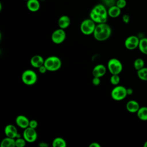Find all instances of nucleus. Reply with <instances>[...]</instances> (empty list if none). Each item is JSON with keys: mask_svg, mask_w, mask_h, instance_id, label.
I'll list each match as a JSON object with an SVG mask.
<instances>
[{"mask_svg": "<svg viewBox=\"0 0 147 147\" xmlns=\"http://www.w3.org/2000/svg\"><path fill=\"white\" fill-rule=\"evenodd\" d=\"M108 17L106 6L102 3L95 5L90 13V18L96 24L106 22Z\"/></svg>", "mask_w": 147, "mask_h": 147, "instance_id": "f257e3e1", "label": "nucleus"}, {"mask_svg": "<svg viewBox=\"0 0 147 147\" xmlns=\"http://www.w3.org/2000/svg\"><path fill=\"white\" fill-rule=\"evenodd\" d=\"M111 28L106 22L97 24L93 33L94 38L99 41H103L108 39L111 34Z\"/></svg>", "mask_w": 147, "mask_h": 147, "instance_id": "f03ea898", "label": "nucleus"}, {"mask_svg": "<svg viewBox=\"0 0 147 147\" xmlns=\"http://www.w3.org/2000/svg\"><path fill=\"white\" fill-rule=\"evenodd\" d=\"M61 61L59 57L56 56L48 57L44 61V65L49 71H56L61 67Z\"/></svg>", "mask_w": 147, "mask_h": 147, "instance_id": "7ed1b4c3", "label": "nucleus"}, {"mask_svg": "<svg viewBox=\"0 0 147 147\" xmlns=\"http://www.w3.org/2000/svg\"><path fill=\"white\" fill-rule=\"evenodd\" d=\"M96 25V23L89 18L84 20L81 22L80 29L83 34L85 35H90L93 34Z\"/></svg>", "mask_w": 147, "mask_h": 147, "instance_id": "20e7f679", "label": "nucleus"}, {"mask_svg": "<svg viewBox=\"0 0 147 147\" xmlns=\"http://www.w3.org/2000/svg\"><path fill=\"white\" fill-rule=\"evenodd\" d=\"M107 69L111 75H119L122 71L123 65L118 59L111 58L107 63Z\"/></svg>", "mask_w": 147, "mask_h": 147, "instance_id": "39448f33", "label": "nucleus"}, {"mask_svg": "<svg viewBox=\"0 0 147 147\" xmlns=\"http://www.w3.org/2000/svg\"><path fill=\"white\" fill-rule=\"evenodd\" d=\"M21 80L25 84L32 86L37 82V75L34 71L32 69H26L22 74Z\"/></svg>", "mask_w": 147, "mask_h": 147, "instance_id": "423d86ee", "label": "nucleus"}, {"mask_svg": "<svg viewBox=\"0 0 147 147\" xmlns=\"http://www.w3.org/2000/svg\"><path fill=\"white\" fill-rule=\"evenodd\" d=\"M127 95V88L123 86H115L111 91V98L117 101H120L124 99Z\"/></svg>", "mask_w": 147, "mask_h": 147, "instance_id": "0eeeda50", "label": "nucleus"}, {"mask_svg": "<svg viewBox=\"0 0 147 147\" xmlns=\"http://www.w3.org/2000/svg\"><path fill=\"white\" fill-rule=\"evenodd\" d=\"M66 38V33L64 29L59 28L54 30L51 35V40L52 42L56 44L63 42Z\"/></svg>", "mask_w": 147, "mask_h": 147, "instance_id": "6e6552de", "label": "nucleus"}, {"mask_svg": "<svg viewBox=\"0 0 147 147\" xmlns=\"http://www.w3.org/2000/svg\"><path fill=\"white\" fill-rule=\"evenodd\" d=\"M23 138L28 142H34L37 138V133L36 129L32 128L29 126L24 129L23 131Z\"/></svg>", "mask_w": 147, "mask_h": 147, "instance_id": "1a4fd4ad", "label": "nucleus"}, {"mask_svg": "<svg viewBox=\"0 0 147 147\" xmlns=\"http://www.w3.org/2000/svg\"><path fill=\"white\" fill-rule=\"evenodd\" d=\"M140 38L135 35L127 37L124 42L125 47L129 50H134L138 47Z\"/></svg>", "mask_w": 147, "mask_h": 147, "instance_id": "9d476101", "label": "nucleus"}, {"mask_svg": "<svg viewBox=\"0 0 147 147\" xmlns=\"http://www.w3.org/2000/svg\"><path fill=\"white\" fill-rule=\"evenodd\" d=\"M4 132L6 137L12 138H17L21 137L20 134L18 132L17 129L16 127L12 125L9 124L5 127Z\"/></svg>", "mask_w": 147, "mask_h": 147, "instance_id": "9b49d317", "label": "nucleus"}, {"mask_svg": "<svg viewBox=\"0 0 147 147\" xmlns=\"http://www.w3.org/2000/svg\"><path fill=\"white\" fill-rule=\"evenodd\" d=\"M30 120L24 115H19L16 118L17 125L22 129H25L29 126Z\"/></svg>", "mask_w": 147, "mask_h": 147, "instance_id": "f8f14e48", "label": "nucleus"}, {"mask_svg": "<svg viewBox=\"0 0 147 147\" xmlns=\"http://www.w3.org/2000/svg\"><path fill=\"white\" fill-rule=\"evenodd\" d=\"M106 69V67L103 64H98L92 69V75L94 77L101 78L105 75Z\"/></svg>", "mask_w": 147, "mask_h": 147, "instance_id": "ddd939ff", "label": "nucleus"}, {"mask_svg": "<svg viewBox=\"0 0 147 147\" xmlns=\"http://www.w3.org/2000/svg\"><path fill=\"white\" fill-rule=\"evenodd\" d=\"M44 61L45 60L41 56L36 55L32 57L30 60V63L32 67H33L34 68H38L39 67L44 65Z\"/></svg>", "mask_w": 147, "mask_h": 147, "instance_id": "4468645a", "label": "nucleus"}, {"mask_svg": "<svg viewBox=\"0 0 147 147\" xmlns=\"http://www.w3.org/2000/svg\"><path fill=\"white\" fill-rule=\"evenodd\" d=\"M140 107V106L138 102L135 100H129L126 105V110L131 113H137L139 110Z\"/></svg>", "mask_w": 147, "mask_h": 147, "instance_id": "2eb2a0df", "label": "nucleus"}, {"mask_svg": "<svg viewBox=\"0 0 147 147\" xmlns=\"http://www.w3.org/2000/svg\"><path fill=\"white\" fill-rule=\"evenodd\" d=\"M26 7L31 12H36L40 8V3L38 0H28Z\"/></svg>", "mask_w": 147, "mask_h": 147, "instance_id": "dca6fc26", "label": "nucleus"}, {"mask_svg": "<svg viewBox=\"0 0 147 147\" xmlns=\"http://www.w3.org/2000/svg\"><path fill=\"white\" fill-rule=\"evenodd\" d=\"M57 24L60 28L65 29L67 28L71 24L70 18L67 15H63L59 17Z\"/></svg>", "mask_w": 147, "mask_h": 147, "instance_id": "f3484780", "label": "nucleus"}, {"mask_svg": "<svg viewBox=\"0 0 147 147\" xmlns=\"http://www.w3.org/2000/svg\"><path fill=\"white\" fill-rule=\"evenodd\" d=\"M107 12L109 17L111 18H117L120 16L121 9L115 5L109 7L107 9Z\"/></svg>", "mask_w": 147, "mask_h": 147, "instance_id": "a211bd4d", "label": "nucleus"}, {"mask_svg": "<svg viewBox=\"0 0 147 147\" xmlns=\"http://www.w3.org/2000/svg\"><path fill=\"white\" fill-rule=\"evenodd\" d=\"M0 146L1 147H14L16 146V139L6 137L1 141Z\"/></svg>", "mask_w": 147, "mask_h": 147, "instance_id": "6ab92c4d", "label": "nucleus"}, {"mask_svg": "<svg viewBox=\"0 0 147 147\" xmlns=\"http://www.w3.org/2000/svg\"><path fill=\"white\" fill-rule=\"evenodd\" d=\"M139 119L142 121H147V107H140L138 111L136 113Z\"/></svg>", "mask_w": 147, "mask_h": 147, "instance_id": "aec40b11", "label": "nucleus"}, {"mask_svg": "<svg viewBox=\"0 0 147 147\" xmlns=\"http://www.w3.org/2000/svg\"><path fill=\"white\" fill-rule=\"evenodd\" d=\"M138 48L142 53L147 55V37H143L140 39Z\"/></svg>", "mask_w": 147, "mask_h": 147, "instance_id": "412c9836", "label": "nucleus"}, {"mask_svg": "<svg viewBox=\"0 0 147 147\" xmlns=\"http://www.w3.org/2000/svg\"><path fill=\"white\" fill-rule=\"evenodd\" d=\"M53 147H66L67 143L65 140L61 137H56L52 141Z\"/></svg>", "mask_w": 147, "mask_h": 147, "instance_id": "4be33fe9", "label": "nucleus"}, {"mask_svg": "<svg viewBox=\"0 0 147 147\" xmlns=\"http://www.w3.org/2000/svg\"><path fill=\"white\" fill-rule=\"evenodd\" d=\"M137 76L140 80L147 81V67H144L138 70Z\"/></svg>", "mask_w": 147, "mask_h": 147, "instance_id": "5701e85b", "label": "nucleus"}, {"mask_svg": "<svg viewBox=\"0 0 147 147\" xmlns=\"http://www.w3.org/2000/svg\"><path fill=\"white\" fill-rule=\"evenodd\" d=\"M133 66L134 69L138 71L145 67V61L141 58H137L134 60Z\"/></svg>", "mask_w": 147, "mask_h": 147, "instance_id": "b1692460", "label": "nucleus"}, {"mask_svg": "<svg viewBox=\"0 0 147 147\" xmlns=\"http://www.w3.org/2000/svg\"><path fill=\"white\" fill-rule=\"evenodd\" d=\"M110 81L113 85L117 86L120 82V77L119 75H111Z\"/></svg>", "mask_w": 147, "mask_h": 147, "instance_id": "393cba45", "label": "nucleus"}, {"mask_svg": "<svg viewBox=\"0 0 147 147\" xmlns=\"http://www.w3.org/2000/svg\"><path fill=\"white\" fill-rule=\"evenodd\" d=\"M26 141L24 138H16V146L17 147H24L26 145Z\"/></svg>", "mask_w": 147, "mask_h": 147, "instance_id": "a878e982", "label": "nucleus"}, {"mask_svg": "<svg viewBox=\"0 0 147 147\" xmlns=\"http://www.w3.org/2000/svg\"><path fill=\"white\" fill-rule=\"evenodd\" d=\"M127 5V2L126 0H117L115 5L117 6L121 9H122L126 7Z\"/></svg>", "mask_w": 147, "mask_h": 147, "instance_id": "bb28decb", "label": "nucleus"}, {"mask_svg": "<svg viewBox=\"0 0 147 147\" xmlns=\"http://www.w3.org/2000/svg\"><path fill=\"white\" fill-rule=\"evenodd\" d=\"M103 2V5H105L108 8L111 6L115 5L117 0H102Z\"/></svg>", "mask_w": 147, "mask_h": 147, "instance_id": "cd10ccee", "label": "nucleus"}, {"mask_svg": "<svg viewBox=\"0 0 147 147\" xmlns=\"http://www.w3.org/2000/svg\"><path fill=\"white\" fill-rule=\"evenodd\" d=\"M37 126H38V122L36 120H35V119L30 120L29 125V127L33 128V129H36Z\"/></svg>", "mask_w": 147, "mask_h": 147, "instance_id": "c85d7f7f", "label": "nucleus"}, {"mask_svg": "<svg viewBox=\"0 0 147 147\" xmlns=\"http://www.w3.org/2000/svg\"><path fill=\"white\" fill-rule=\"evenodd\" d=\"M92 83L94 86H98L100 83V78L94 77L92 80Z\"/></svg>", "mask_w": 147, "mask_h": 147, "instance_id": "c756f323", "label": "nucleus"}, {"mask_svg": "<svg viewBox=\"0 0 147 147\" xmlns=\"http://www.w3.org/2000/svg\"><path fill=\"white\" fill-rule=\"evenodd\" d=\"M122 21L125 24H128L130 21V16L127 14H125L124 15H123L122 16Z\"/></svg>", "mask_w": 147, "mask_h": 147, "instance_id": "7c9ffc66", "label": "nucleus"}, {"mask_svg": "<svg viewBox=\"0 0 147 147\" xmlns=\"http://www.w3.org/2000/svg\"><path fill=\"white\" fill-rule=\"evenodd\" d=\"M47 71L48 70L44 65H43L38 68V71L41 74H45Z\"/></svg>", "mask_w": 147, "mask_h": 147, "instance_id": "2f4dec72", "label": "nucleus"}, {"mask_svg": "<svg viewBox=\"0 0 147 147\" xmlns=\"http://www.w3.org/2000/svg\"><path fill=\"white\" fill-rule=\"evenodd\" d=\"M89 147H100V145L98 142H94L90 144Z\"/></svg>", "mask_w": 147, "mask_h": 147, "instance_id": "473e14b6", "label": "nucleus"}, {"mask_svg": "<svg viewBox=\"0 0 147 147\" xmlns=\"http://www.w3.org/2000/svg\"><path fill=\"white\" fill-rule=\"evenodd\" d=\"M39 146L40 147H48L49 146V144H47L45 142H40L38 144Z\"/></svg>", "mask_w": 147, "mask_h": 147, "instance_id": "72a5a7b5", "label": "nucleus"}, {"mask_svg": "<svg viewBox=\"0 0 147 147\" xmlns=\"http://www.w3.org/2000/svg\"><path fill=\"white\" fill-rule=\"evenodd\" d=\"M133 93V90L131 88H127V95H130Z\"/></svg>", "mask_w": 147, "mask_h": 147, "instance_id": "f704fd0d", "label": "nucleus"}, {"mask_svg": "<svg viewBox=\"0 0 147 147\" xmlns=\"http://www.w3.org/2000/svg\"><path fill=\"white\" fill-rule=\"evenodd\" d=\"M144 147H147V141L144 142Z\"/></svg>", "mask_w": 147, "mask_h": 147, "instance_id": "c9c22d12", "label": "nucleus"}, {"mask_svg": "<svg viewBox=\"0 0 147 147\" xmlns=\"http://www.w3.org/2000/svg\"><path fill=\"white\" fill-rule=\"evenodd\" d=\"M2 10V3L0 2V11H1Z\"/></svg>", "mask_w": 147, "mask_h": 147, "instance_id": "e433bc0d", "label": "nucleus"}, {"mask_svg": "<svg viewBox=\"0 0 147 147\" xmlns=\"http://www.w3.org/2000/svg\"><path fill=\"white\" fill-rule=\"evenodd\" d=\"M24 1H28V0H24Z\"/></svg>", "mask_w": 147, "mask_h": 147, "instance_id": "4c0bfd02", "label": "nucleus"}, {"mask_svg": "<svg viewBox=\"0 0 147 147\" xmlns=\"http://www.w3.org/2000/svg\"><path fill=\"white\" fill-rule=\"evenodd\" d=\"M101 1H102V0H101Z\"/></svg>", "mask_w": 147, "mask_h": 147, "instance_id": "58836bf2", "label": "nucleus"}]
</instances>
